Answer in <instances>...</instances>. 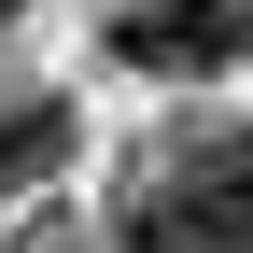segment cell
<instances>
[{
  "instance_id": "cell-2",
  "label": "cell",
  "mask_w": 253,
  "mask_h": 253,
  "mask_svg": "<svg viewBox=\"0 0 253 253\" xmlns=\"http://www.w3.org/2000/svg\"><path fill=\"white\" fill-rule=\"evenodd\" d=\"M113 42H126V71H211V56H239V28H225V0H141Z\"/></svg>"
},
{
  "instance_id": "cell-1",
  "label": "cell",
  "mask_w": 253,
  "mask_h": 253,
  "mask_svg": "<svg viewBox=\"0 0 253 253\" xmlns=\"http://www.w3.org/2000/svg\"><path fill=\"white\" fill-rule=\"evenodd\" d=\"M126 253H253V141H183L126 197Z\"/></svg>"
},
{
  "instance_id": "cell-3",
  "label": "cell",
  "mask_w": 253,
  "mask_h": 253,
  "mask_svg": "<svg viewBox=\"0 0 253 253\" xmlns=\"http://www.w3.org/2000/svg\"><path fill=\"white\" fill-rule=\"evenodd\" d=\"M225 28H239V56H253V0H225Z\"/></svg>"
}]
</instances>
